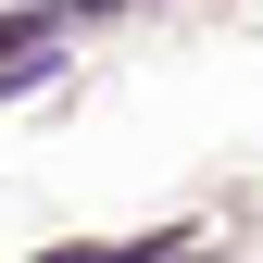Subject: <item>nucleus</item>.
<instances>
[{"label": "nucleus", "mask_w": 263, "mask_h": 263, "mask_svg": "<svg viewBox=\"0 0 263 263\" xmlns=\"http://www.w3.org/2000/svg\"><path fill=\"white\" fill-rule=\"evenodd\" d=\"M163 251H188L176 226H163V238H101V251H38V263H163Z\"/></svg>", "instance_id": "nucleus-1"}, {"label": "nucleus", "mask_w": 263, "mask_h": 263, "mask_svg": "<svg viewBox=\"0 0 263 263\" xmlns=\"http://www.w3.org/2000/svg\"><path fill=\"white\" fill-rule=\"evenodd\" d=\"M63 13H113V0H63Z\"/></svg>", "instance_id": "nucleus-2"}]
</instances>
